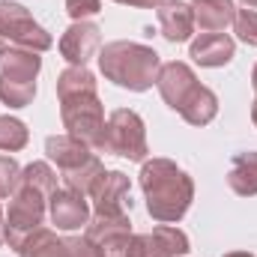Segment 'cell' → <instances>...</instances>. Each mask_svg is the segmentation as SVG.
<instances>
[{
  "mask_svg": "<svg viewBox=\"0 0 257 257\" xmlns=\"http://www.w3.org/2000/svg\"><path fill=\"white\" fill-rule=\"evenodd\" d=\"M39 72V57L36 51H6L3 54V72L6 78H15V81H33Z\"/></svg>",
  "mask_w": 257,
  "mask_h": 257,
  "instance_id": "cell-19",
  "label": "cell"
},
{
  "mask_svg": "<svg viewBox=\"0 0 257 257\" xmlns=\"http://www.w3.org/2000/svg\"><path fill=\"white\" fill-rule=\"evenodd\" d=\"M45 150H48L51 162H57V168H63V174L75 171V168H81L84 162H90V159H93V156H90V150H87V144H84V141H78V138H72V135L48 138Z\"/></svg>",
  "mask_w": 257,
  "mask_h": 257,
  "instance_id": "cell-14",
  "label": "cell"
},
{
  "mask_svg": "<svg viewBox=\"0 0 257 257\" xmlns=\"http://www.w3.org/2000/svg\"><path fill=\"white\" fill-rule=\"evenodd\" d=\"M87 215H90V209H87V200H84L81 192L66 189V192L51 194V218H54L57 227L75 230V227L87 224Z\"/></svg>",
  "mask_w": 257,
  "mask_h": 257,
  "instance_id": "cell-11",
  "label": "cell"
},
{
  "mask_svg": "<svg viewBox=\"0 0 257 257\" xmlns=\"http://www.w3.org/2000/svg\"><path fill=\"white\" fill-rule=\"evenodd\" d=\"M159 90H162V96H165V102L174 108V111H180L189 99H192V93L200 87L197 84V78H194V72L189 69L186 63H168L162 66V72H159Z\"/></svg>",
  "mask_w": 257,
  "mask_h": 257,
  "instance_id": "cell-8",
  "label": "cell"
},
{
  "mask_svg": "<svg viewBox=\"0 0 257 257\" xmlns=\"http://www.w3.org/2000/svg\"><path fill=\"white\" fill-rule=\"evenodd\" d=\"M6 54V42H3V36H0V57Z\"/></svg>",
  "mask_w": 257,
  "mask_h": 257,
  "instance_id": "cell-31",
  "label": "cell"
},
{
  "mask_svg": "<svg viewBox=\"0 0 257 257\" xmlns=\"http://www.w3.org/2000/svg\"><path fill=\"white\" fill-rule=\"evenodd\" d=\"M117 3H128V6H159L162 0H117Z\"/></svg>",
  "mask_w": 257,
  "mask_h": 257,
  "instance_id": "cell-29",
  "label": "cell"
},
{
  "mask_svg": "<svg viewBox=\"0 0 257 257\" xmlns=\"http://www.w3.org/2000/svg\"><path fill=\"white\" fill-rule=\"evenodd\" d=\"M215 111H218V99H215L212 90H206V87H197L192 93V99L180 108V114H183L192 126H206V123L215 117Z\"/></svg>",
  "mask_w": 257,
  "mask_h": 257,
  "instance_id": "cell-18",
  "label": "cell"
},
{
  "mask_svg": "<svg viewBox=\"0 0 257 257\" xmlns=\"http://www.w3.org/2000/svg\"><path fill=\"white\" fill-rule=\"evenodd\" d=\"M21 257H66V242H60L51 230L36 227L21 245H18Z\"/></svg>",
  "mask_w": 257,
  "mask_h": 257,
  "instance_id": "cell-16",
  "label": "cell"
},
{
  "mask_svg": "<svg viewBox=\"0 0 257 257\" xmlns=\"http://www.w3.org/2000/svg\"><path fill=\"white\" fill-rule=\"evenodd\" d=\"M33 96H36V81H15L0 75V99L9 108H24Z\"/></svg>",
  "mask_w": 257,
  "mask_h": 257,
  "instance_id": "cell-22",
  "label": "cell"
},
{
  "mask_svg": "<svg viewBox=\"0 0 257 257\" xmlns=\"http://www.w3.org/2000/svg\"><path fill=\"white\" fill-rule=\"evenodd\" d=\"M99 150L105 153H117L141 162L147 156V138H144V123L135 111H114L111 120L105 123V135Z\"/></svg>",
  "mask_w": 257,
  "mask_h": 257,
  "instance_id": "cell-4",
  "label": "cell"
},
{
  "mask_svg": "<svg viewBox=\"0 0 257 257\" xmlns=\"http://www.w3.org/2000/svg\"><path fill=\"white\" fill-rule=\"evenodd\" d=\"M27 144V128L21 120L0 117V150H21Z\"/></svg>",
  "mask_w": 257,
  "mask_h": 257,
  "instance_id": "cell-25",
  "label": "cell"
},
{
  "mask_svg": "<svg viewBox=\"0 0 257 257\" xmlns=\"http://www.w3.org/2000/svg\"><path fill=\"white\" fill-rule=\"evenodd\" d=\"M0 36L12 39L24 51H45L51 48V36L30 18V12L18 3L0 0Z\"/></svg>",
  "mask_w": 257,
  "mask_h": 257,
  "instance_id": "cell-6",
  "label": "cell"
},
{
  "mask_svg": "<svg viewBox=\"0 0 257 257\" xmlns=\"http://www.w3.org/2000/svg\"><path fill=\"white\" fill-rule=\"evenodd\" d=\"M128 233V215H96V221L87 227V239H93L96 245L114 239V236H123Z\"/></svg>",
  "mask_w": 257,
  "mask_h": 257,
  "instance_id": "cell-20",
  "label": "cell"
},
{
  "mask_svg": "<svg viewBox=\"0 0 257 257\" xmlns=\"http://www.w3.org/2000/svg\"><path fill=\"white\" fill-rule=\"evenodd\" d=\"M99 66L105 72V78H111L114 84L128 87V90H150L159 81V54L147 45H135V42H114L105 45L99 54Z\"/></svg>",
  "mask_w": 257,
  "mask_h": 257,
  "instance_id": "cell-2",
  "label": "cell"
},
{
  "mask_svg": "<svg viewBox=\"0 0 257 257\" xmlns=\"http://www.w3.org/2000/svg\"><path fill=\"white\" fill-rule=\"evenodd\" d=\"M21 183L30 186V189H36V192L48 194V197L57 192V174H54L48 165H30V168H24Z\"/></svg>",
  "mask_w": 257,
  "mask_h": 257,
  "instance_id": "cell-24",
  "label": "cell"
},
{
  "mask_svg": "<svg viewBox=\"0 0 257 257\" xmlns=\"http://www.w3.org/2000/svg\"><path fill=\"white\" fill-rule=\"evenodd\" d=\"M66 9H69V15H72L75 21H81V18H87V15H96V12L102 9V3H99V0H66Z\"/></svg>",
  "mask_w": 257,
  "mask_h": 257,
  "instance_id": "cell-28",
  "label": "cell"
},
{
  "mask_svg": "<svg viewBox=\"0 0 257 257\" xmlns=\"http://www.w3.org/2000/svg\"><path fill=\"white\" fill-rule=\"evenodd\" d=\"M45 194L18 183V192L9 203V215H6V242L9 245H21L39 224H42V215H45Z\"/></svg>",
  "mask_w": 257,
  "mask_h": 257,
  "instance_id": "cell-5",
  "label": "cell"
},
{
  "mask_svg": "<svg viewBox=\"0 0 257 257\" xmlns=\"http://www.w3.org/2000/svg\"><path fill=\"white\" fill-rule=\"evenodd\" d=\"M102 174H105V171H102L99 159L93 156L90 162H84L81 168L69 171V174H63V177H66V186H69V189H75V192L84 194V192H90V189H93V183H96V180H99Z\"/></svg>",
  "mask_w": 257,
  "mask_h": 257,
  "instance_id": "cell-23",
  "label": "cell"
},
{
  "mask_svg": "<svg viewBox=\"0 0 257 257\" xmlns=\"http://www.w3.org/2000/svg\"><path fill=\"white\" fill-rule=\"evenodd\" d=\"M189 251V239L177 227H156L144 236H128L126 257H177Z\"/></svg>",
  "mask_w": 257,
  "mask_h": 257,
  "instance_id": "cell-7",
  "label": "cell"
},
{
  "mask_svg": "<svg viewBox=\"0 0 257 257\" xmlns=\"http://www.w3.org/2000/svg\"><path fill=\"white\" fill-rule=\"evenodd\" d=\"M147 209L156 221H180L192 203V180L168 159H153L141 171Z\"/></svg>",
  "mask_w": 257,
  "mask_h": 257,
  "instance_id": "cell-1",
  "label": "cell"
},
{
  "mask_svg": "<svg viewBox=\"0 0 257 257\" xmlns=\"http://www.w3.org/2000/svg\"><path fill=\"white\" fill-rule=\"evenodd\" d=\"M242 3H248V6H257V0H242Z\"/></svg>",
  "mask_w": 257,
  "mask_h": 257,
  "instance_id": "cell-35",
  "label": "cell"
},
{
  "mask_svg": "<svg viewBox=\"0 0 257 257\" xmlns=\"http://www.w3.org/2000/svg\"><path fill=\"white\" fill-rule=\"evenodd\" d=\"M21 183V171L9 156H0V197H9V192Z\"/></svg>",
  "mask_w": 257,
  "mask_h": 257,
  "instance_id": "cell-27",
  "label": "cell"
},
{
  "mask_svg": "<svg viewBox=\"0 0 257 257\" xmlns=\"http://www.w3.org/2000/svg\"><path fill=\"white\" fill-rule=\"evenodd\" d=\"M227 257H251V254H245V251H236V254H227Z\"/></svg>",
  "mask_w": 257,
  "mask_h": 257,
  "instance_id": "cell-32",
  "label": "cell"
},
{
  "mask_svg": "<svg viewBox=\"0 0 257 257\" xmlns=\"http://www.w3.org/2000/svg\"><path fill=\"white\" fill-rule=\"evenodd\" d=\"M99 48V27L87 24V21H75L60 39V51L69 63L84 66Z\"/></svg>",
  "mask_w": 257,
  "mask_h": 257,
  "instance_id": "cell-10",
  "label": "cell"
},
{
  "mask_svg": "<svg viewBox=\"0 0 257 257\" xmlns=\"http://www.w3.org/2000/svg\"><path fill=\"white\" fill-rule=\"evenodd\" d=\"M192 12H194V24H200L203 30H212V33L224 30L236 18L233 0H194Z\"/></svg>",
  "mask_w": 257,
  "mask_h": 257,
  "instance_id": "cell-15",
  "label": "cell"
},
{
  "mask_svg": "<svg viewBox=\"0 0 257 257\" xmlns=\"http://www.w3.org/2000/svg\"><path fill=\"white\" fill-rule=\"evenodd\" d=\"M6 239V224H3V212H0V242Z\"/></svg>",
  "mask_w": 257,
  "mask_h": 257,
  "instance_id": "cell-30",
  "label": "cell"
},
{
  "mask_svg": "<svg viewBox=\"0 0 257 257\" xmlns=\"http://www.w3.org/2000/svg\"><path fill=\"white\" fill-rule=\"evenodd\" d=\"M159 24H162L165 39H171V42H186L194 30L192 6L183 3V0H168V3H162V9H159Z\"/></svg>",
  "mask_w": 257,
  "mask_h": 257,
  "instance_id": "cell-12",
  "label": "cell"
},
{
  "mask_svg": "<svg viewBox=\"0 0 257 257\" xmlns=\"http://www.w3.org/2000/svg\"><path fill=\"white\" fill-rule=\"evenodd\" d=\"M233 27H236V36H239L242 42L257 45V12L254 9H242V12H236Z\"/></svg>",
  "mask_w": 257,
  "mask_h": 257,
  "instance_id": "cell-26",
  "label": "cell"
},
{
  "mask_svg": "<svg viewBox=\"0 0 257 257\" xmlns=\"http://www.w3.org/2000/svg\"><path fill=\"white\" fill-rule=\"evenodd\" d=\"M93 200H96V215H123V203L128 194V177H123L120 171L102 174L93 183Z\"/></svg>",
  "mask_w": 257,
  "mask_h": 257,
  "instance_id": "cell-9",
  "label": "cell"
},
{
  "mask_svg": "<svg viewBox=\"0 0 257 257\" xmlns=\"http://www.w3.org/2000/svg\"><path fill=\"white\" fill-rule=\"evenodd\" d=\"M192 57L200 66H224L233 57V39L224 33H200L192 42Z\"/></svg>",
  "mask_w": 257,
  "mask_h": 257,
  "instance_id": "cell-13",
  "label": "cell"
},
{
  "mask_svg": "<svg viewBox=\"0 0 257 257\" xmlns=\"http://www.w3.org/2000/svg\"><path fill=\"white\" fill-rule=\"evenodd\" d=\"M227 183L236 194H257V153H239L233 159Z\"/></svg>",
  "mask_w": 257,
  "mask_h": 257,
  "instance_id": "cell-17",
  "label": "cell"
},
{
  "mask_svg": "<svg viewBox=\"0 0 257 257\" xmlns=\"http://www.w3.org/2000/svg\"><path fill=\"white\" fill-rule=\"evenodd\" d=\"M60 111H63V123L72 138L84 141L87 147H99L102 135H105V114H102V102L96 93H78V96H66L60 99Z\"/></svg>",
  "mask_w": 257,
  "mask_h": 257,
  "instance_id": "cell-3",
  "label": "cell"
},
{
  "mask_svg": "<svg viewBox=\"0 0 257 257\" xmlns=\"http://www.w3.org/2000/svg\"><path fill=\"white\" fill-rule=\"evenodd\" d=\"M251 81H254V93H257V66H254V75H251Z\"/></svg>",
  "mask_w": 257,
  "mask_h": 257,
  "instance_id": "cell-33",
  "label": "cell"
},
{
  "mask_svg": "<svg viewBox=\"0 0 257 257\" xmlns=\"http://www.w3.org/2000/svg\"><path fill=\"white\" fill-rule=\"evenodd\" d=\"M57 93H60V99L78 96V93H96V78L84 66L66 69L63 75H60V81H57Z\"/></svg>",
  "mask_w": 257,
  "mask_h": 257,
  "instance_id": "cell-21",
  "label": "cell"
},
{
  "mask_svg": "<svg viewBox=\"0 0 257 257\" xmlns=\"http://www.w3.org/2000/svg\"><path fill=\"white\" fill-rule=\"evenodd\" d=\"M251 117H254V123H257V102H254V111H251Z\"/></svg>",
  "mask_w": 257,
  "mask_h": 257,
  "instance_id": "cell-34",
  "label": "cell"
}]
</instances>
